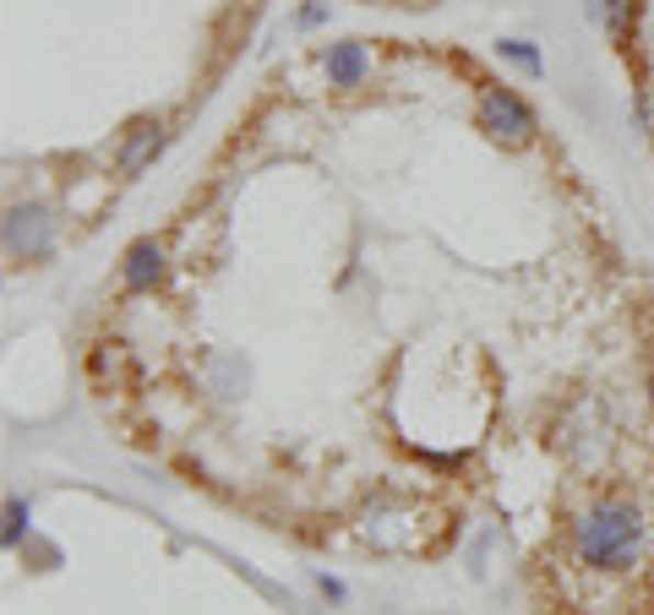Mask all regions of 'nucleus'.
I'll return each mask as SVG.
<instances>
[{"instance_id":"nucleus-6","label":"nucleus","mask_w":654,"mask_h":615,"mask_svg":"<svg viewBox=\"0 0 654 615\" xmlns=\"http://www.w3.org/2000/svg\"><path fill=\"white\" fill-rule=\"evenodd\" d=\"M159 273H164V246L143 240V246L126 257V284H132V289H143V284H154Z\"/></svg>"},{"instance_id":"nucleus-2","label":"nucleus","mask_w":654,"mask_h":615,"mask_svg":"<svg viewBox=\"0 0 654 615\" xmlns=\"http://www.w3.org/2000/svg\"><path fill=\"white\" fill-rule=\"evenodd\" d=\"M481 121H486V132L507 137V143H529L534 137L529 104L518 93H507V88H481Z\"/></svg>"},{"instance_id":"nucleus-7","label":"nucleus","mask_w":654,"mask_h":615,"mask_svg":"<svg viewBox=\"0 0 654 615\" xmlns=\"http://www.w3.org/2000/svg\"><path fill=\"white\" fill-rule=\"evenodd\" d=\"M501 49H507V55H512L523 71H540V60H534V49H529V44H501Z\"/></svg>"},{"instance_id":"nucleus-4","label":"nucleus","mask_w":654,"mask_h":615,"mask_svg":"<svg viewBox=\"0 0 654 615\" xmlns=\"http://www.w3.org/2000/svg\"><path fill=\"white\" fill-rule=\"evenodd\" d=\"M49 246V218L44 213H11V251L38 257Z\"/></svg>"},{"instance_id":"nucleus-5","label":"nucleus","mask_w":654,"mask_h":615,"mask_svg":"<svg viewBox=\"0 0 654 615\" xmlns=\"http://www.w3.org/2000/svg\"><path fill=\"white\" fill-rule=\"evenodd\" d=\"M164 143H169V132H159V126H143V132L126 143V153H121V174H143V169L164 153Z\"/></svg>"},{"instance_id":"nucleus-1","label":"nucleus","mask_w":654,"mask_h":615,"mask_svg":"<svg viewBox=\"0 0 654 615\" xmlns=\"http://www.w3.org/2000/svg\"><path fill=\"white\" fill-rule=\"evenodd\" d=\"M639 545H644V517L622 501H595L573 528V550L606 572H628L639 561Z\"/></svg>"},{"instance_id":"nucleus-3","label":"nucleus","mask_w":654,"mask_h":615,"mask_svg":"<svg viewBox=\"0 0 654 615\" xmlns=\"http://www.w3.org/2000/svg\"><path fill=\"white\" fill-rule=\"evenodd\" d=\"M327 66V82H338V88H354L365 71H371V49L365 44H332L323 55Z\"/></svg>"}]
</instances>
